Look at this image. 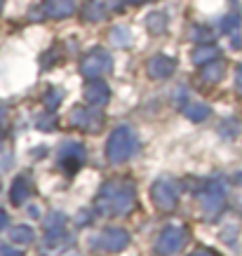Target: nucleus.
Returning <instances> with one entry per match:
<instances>
[{
	"label": "nucleus",
	"instance_id": "1",
	"mask_svg": "<svg viewBox=\"0 0 242 256\" xmlns=\"http://www.w3.org/2000/svg\"><path fill=\"white\" fill-rule=\"evenodd\" d=\"M134 207V186L127 178H116L104 184L96 195V210L106 216H120Z\"/></svg>",
	"mask_w": 242,
	"mask_h": 256
},
{
	"label": "nucleus",
	"instance_id": "2",
	"mask_svg": "<svg viewBox=\"0 0 242 256\" xmlns=\"http://www.w3.org/2000/svg\"><path fill=\"white\" fill-rule=\"evenodd\" d=\"M136 148H139L136 134H134L130 127H118L108 136L106 158H108V162H113V164H122L136 153Z\"/></svg>",
	"mask_w": 242,
	"mask_h": 256
},
{
	"label": "nucleus",
	"instance_id": "3",
	"mask_svg": "<svg viewBox=\"0 0 242 256\" xmlns=\"http://www.w3.org/2000/svg\"><path fill=\"white\" fill-rule=\"evenodd\" d=\"M176 198H179V188H176V184H174L172 178L162 176L150 186V200L156 202L158 210L170 212L176 204Z\"/></svg>",
	"mask_w": 242,
	"mask_h": 256
},
{
	"label": "nucleus",
	"instance_id": "4",
	"mask_svg": "<svg viewBox=\"0 0 242 256\" xmlns=\"http://www.w3.org/2000/svg\"><path fill=\"white\" fill-rule=\"evenodd\" d=\"M110 54L106 50H92L90 54L80 62V73L85 76V78L94 80V78H102L104 73H108L110 70Z\"/></svg>",
	"mask_w": 242,
	"mask_h": 256
},
{
	"label": "nucleus",
	"instance_id": "5",
	"mask_svg": "<svg viewBox=\"0 0 242 256\" xmlns=\"http://www.w3.org/2000/svg\"><path fill=\"white\" fill-rule=\"evenodd\" d=\"M224 198H226V188H224L221 181H212L207 188H202V193H200V207H202L204 216H214L221 210Z\"/></svg>",
	"mask_w": 242,
	"mask_h": 256
},
{
	"label": "nucleus",
	"instance_id": "6",
	"mask_svg": "<svg viewBox=\"0 0 242 256\" xmlns=\"http://www.w3.org/2000/svg\"><path fill=\"white\" fill-rule=\"evenodd\" d=\"M82 162H85V148H82V144H78V141H66V144L59 148V164L66 170V174L78 172Z\"/></svg>",
	"mask_w": 242,
	"mask_h": 256
},
{
	"label": "nucleus",
	"instance_id": "7",
	"mask_svg": "<svg viewBox=\"0 0 242 256\" xmlns=\"http://www.w3.org/2000/svg\"><path fill=\"white\" fill-rule=\"evenodd\" d=\"M184 240H186V233H184V228L179 226H167L160 238H158V252L162 256H174L184 247Z\"/></svg>",
	"mask_w": 242,
	"mask_h": 256
},
{
	"label": "nucleus",
	"instance_id": "8",
	"mask_svg": "<svg viewBox=\"0 0 242 256\" xmlns=\"http://www.w3.org/2000/svg\"><path fill=\"white\" fill-rule=\"evenodd\" d=\"M127 242H130V235L122 228H106L96 238V244L102 249H108V252H120L122 247H127Z\"/></svg>",
	"mask_w": 242,
	"mask_h": 256
},
{
	"label": "nucleus",
	"instance_id": "9",
	"mask_svg": "<svg viewBox=\"0 0 242 256\" xmlns=\"http://www.w3.org/2000/svg\"><path fill=\"white\" fill-rule=\"evenodd\" d=\"M108 96H110V90H108V85H106L104 80L94 78V80L87 82L85 99H87L90 106H94V108H96V106H104V104H108Z\"/></svg>",
	"mask_w": 242,
	"mask_h": 256
},
{
	"label": "nucleus",
	"instance_id": "10",
	"mask_svg": "<svg viewBox=\"0 0 242 256\" xmlns=\"http://www.w3.org/2000/svg\"><path fill=\"white\" fill-rule=\"evenodd\" d=\"M174 68H176V62H174L172 56L156 54V56H150V62H148V73L158 80L170 78V76L174 73Z\"/></svg>",
	"mask_w": 242,
	"mask_h": 256
},
{
	"label": "nucleus",
	"instance_id": "11",
	"mask_svg": "<svg viewBox=\"0 0 242 256\" xmlns=\"http://www.w3.org/2000/svg\"><path fill=\"white\" fill-rule=\"evenodd\" d=\"M70 120L73 124H78L80 130H96L99 124H102V116L96 113V110H87V108H73L70 113Z\"/></svg>",
	"mask_w": 242,
	"mask_h": 256
},
{
	"label": "nucleus",
	"instance_id": "12",
	"mask_svg": "<svg viewBox=\"0 0 242 256\" xmlns=\"http://www.w3.org/2000/svg\"><path fill=\"white\" fill-rule=\"evenodd\" d=\"M78 8V0H47L45 2V12L47 16H54V19H64L76 12Z\"/></svg>",
	"mask_w": 242,
	"mask_h": 256
},
{
	"label": "nucleus",
	"instance_id": "13",
	"mask_svg": "<svg viewBox=\"0 0 242 256\" xmlns=\"http://www.w3.org/2000/svg\"><path fill=\"white\" fill-rule=\"evenodd\" d=\"M28 195H31V176H28V174H22V176H16L14 184H12L10 200L14 202V204H24V202L28 200Z\"/></svg>",
	"mask_w": 242,
	"mask_h": 256
},
{
	"label": "nucleus",
	"instance_id": "14",
	"mask_svg": "<svg viewBox=\"0 0 242 256\" xmlns=\"http://www.w3.org/2000/svg\"><path fill=\"white\" fill-rule=\"evenodd\" d=\"M219 56V50L214 45H202V47H198V50H193V54H190V62L193 64H210L214 62Z\"/></svg>",
	"mask_w": 242,
	"mask_h": 256
},
{
	"label": "nucleus",
	"instance_id": "15",
	"mask_svg": "<svg viewBox=\"0 0 242 256\" xmlns=\"http://www.w3.org/2000/svg\"><path fill=\"white\" fill-rule=\"evenodd\" d=\"M184 113H186L188 120H193V122H200V120H204V118L210 116V108L204 106V104H198V101H190L186 108H184Z\"/></svg>",
	"mask_w": 242,
	"mask_h": 256
},
{
	"label": "nucleus",
	"instance_id": "16",
	"mask_svg": "<svg viewBox=\"0 0 242 256\" xmlns=\"http://www.w3.org/2000/svg\"><path fill=\"white\" fill-rule=\"evenodd\" d=\"M10 238H12V242H16V244H28V242H33V230L28 228V226H16V228H12L10 230Z\"/></svg>",
	"mask_w": 242,
	"mask_h": 256
},
{
	"label": "nucleus",
	"instance_id": "17",
	"mask_svg": "<svg viewBox=\"0 0 242 256\" xmlns=\"http://www.w3.org/2000/svg\"><path fill=\"white\" fill-rule=\"evenodd\" d=\"M104 16H106V8H104V2H99V0H92V2L85 8L87 22H102Z\"/></svg>",
	"mask_w": 242,
	"mask_h": 256
},
{
	"label": "nucleus",
	"instance_id": "18",
	"mask_svg": "<svg viewBox=\"0 0 242 256\" xmlns=\"http://www.w3.org/2000/svg\"><path fill=\"white\" fill-rule=\"evenodd\" d=\"M148 28L153 33H164L167 31V16L162 14V12H153V14L148 16Z\"/></svg>",
	"mask_w": 242,
	"mask_h": 256
},
{
	"label": "nucleus",
	"instance_id": "19",
	"mask_svg": "<svg viewBox=\"0 0 242 256\" xmlns=\"http://www.w3.org/2000/svg\"><path fill=\"white\" fill-rule=\"evenodd\" d=\"M110 42L118 47H127L130 45V31L122 28V26H116V28L110 31Z\"/></svg>",
	"mask_w": 242,
	"mask_h": 256
},
{
	"label": "nucleus",
	"instance_id": "20",
	"mask_svg": "<svg viewBox=\"0 0 242 256\" xmlns=\"http://www.w3.org/2000/svg\"><path fill=\"white\" fill-rule=\"evenodd\" d=\"M221 76H224V66H221L219 62H210V66L202 70V80H207V82H214V80H219Z\"/></svg>",
	"mask_w": 242,
	"mask_h": 256
},
{
	"label": "nucleus",
	"instance_id": "21",
	"mask_svg": "<svg viewBox=\"0 0 242 256\" xmlns=\"http://www.w3.org/2000/svg\"><path fill=\"white\" fill-rule=\"evenodd\" d=\"M62 96H64V92L62 90H50L47 92V96H45V108H56L59 104H62Z\"/></svg>",
	"mask_w": 242,
	"mask_h": 256
},
{
	"label": "nucleus",
	"instance_id": "22",
	"mask_svg": "<svg viewBox=\"0 0 242 256\" xmlns=\"http://www.w3.org/2000/svg\"><path fill=\"white\" fill-rule=\"evenodd\" d=\"M36 124H38L40 130H52V127H54V116H40L38 120H36Z\"/></svg>",
	"mask_w": 242,
	"mask_h": 256
},
{
	"label": "nucleus",
	"instance_id": "23",
	"mask_svg": "<svg viewBox=\"0 0 242 256\" xmlns=\"http://www.w3.org/2000/svg\"><path fill=\"white\" fill-rule=\"evenodd\" d=\"M238 24H240V19H238V14H230V16H226L224 19V31H233V28H238Z\"/></svg>",
	"mask_w": 242,
	"mask_h": 256
},
{
	"label": "nucleus",
	"instance_id": "24",
	"mask_svg": "<svg viewBox=\"0 0 242 256\" xmlns=\"http://www.w3.org/2000/svg\"><path fill=\"white\" fill-rule=\"evenodd\" d=\"M193 38L200 40V42H204V40H210V38H212V33H210V31H204V28H196V31H193Z\"/></svg>",
	"mask_w": 242,
	"mask_h": 256
},
{
	"label": "nucleus",
	"instance_id": "25",
	"mask_svg": "<svg viewBox=\"0 0 242 256\" xmlns=\"http://www.w3.org/2000/svg\"><path fill=\"white\" fill-rule=\"evenodd\" d=\"M0 256H19V254H16L14 249L5 247V244H0Z\"/></svg>",
	"mask_w": 242,
	"mask_h": 256
},
{
	"label": "nucleus",
	"instance_id": "26",
	"mask_svg": "<svg viewBox=\"0 0 242 256\" xmlns=\"http://www.w3.org/2000/svg\"><path fill=\"white\" fill-rule=\"evenodd\" d=\"M5 110H8V106H5V104H2V101H0V122H2V120H5Z\"/></svg>",
	"mask_w": 242,
	"mask_h": 256
},
{
	"label": "nucleus",
	"instance_id": "27",
	"mask_svg": "<svg viewBox=\"0 0 242 256\" xmlns=\"http://www.w3.org/2000/svg\"><path fill=\"white\" fill-rule=\"evenodd\" d=\"M5 224H8V214H5V212L0 210V228H2Z\"/></svg>",
	"mask_w": 242,
	"mask_h": 256
},
{
	"label": "nucleus",
	"instance_id": "28",
	"mask_svg": "<svg viewBox=\"0 0 242 256\" xmlns=\"http://www.w3.org/2000/svg\"><path fill=\"white\" fill-rule=\"evenodd\" d=\"M238 90H240V92H242V66H240V68H238Z\"/></svg>",
	"mask_w": 242,
	"mask_h": 256
},
{
	"label": "nucleus",
	"instance_id": "29",
	"mask_svg": "<svg viewBox=\"0 0 242 256\" xmlns=\"http://www.w3.org/2000/svg\"><path fill=\"white\" fill-rule=\"evenodd\" d=\"M127 2H134V5H141V2H148V0H127Z\"/></svg>",
	"mask_w": 242,
	"mask_h": 256
},
{
	"label": "nucleus",
	"instance_id": "30",
	"mask_svg": "<svg viewBox=\"0 0 242 256\" xmlns=\"http://www.w3.org/2000/svg\"><path fill=\"white\" fill-rule=\"evenodd\" d=\"M193 256H212V254H207V252H198V254H193Z\"/></svg>",
	"mask_w": 242,
	"mask_h": 256
},
{
	"label": "nucleus",
	"instance_id": "31",
	"mask_svg": "<svg viewBox=\"0 0 242 256\" xmlns=\"http://www.w3.org/2000/svg\"><path fill=\"white\" fill-rule=\"evenodd\" d=\"M0 8H2V0H0Z\"/></svg>",
	"mask_w": 242,
	"mask_h": 256
}]
</instances>
